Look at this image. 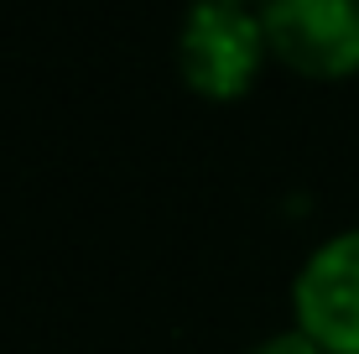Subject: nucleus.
Segmentation results:
<instances>
[{"label":"nucleus","instance_id":"nucleus-1","mask_svg":"<svg viewBox=\"0 0 359 354\" xmlns=\"http://www.w3.org/2000/svg\"><path fill=\"white\" fill-rule=\"evenodd\" d=\"M271 57L266 21L255 6H224V0H193L177 32V68L193 94L203 100H240L261 63Z\"/></svg>","mask_w":359,"mask_h":354},{"label":"nucleus","instance_id":"nucleus-5","mask_svg":"<svg viewBox=\"0 0 359 354\" xmlns=\"http://www.w3.org/2000/svg\"><path fill=\"white\" fill-rule=\"evenodd\" d=\"M224 6H255V0H224Z\"/></svg>","mask_w":359,"mask_h":354},{"label":"nucleus","instance_id":"nucleus-4","mask_svg":"<svg viewBox=\"0 0 359 354\" xmlns=\"http://www.w3.org/2000/svg\"><path fill=\"white\" fill-rule=\"evenodd\" d=\"M250 354H323V349H318L302 328H281V334H266Z\"/></svg>","mask_w":359,"mask_h":354},{"label":"nucleus","instance_id":"nucleus-3","mask_svg":"<svg viewBox=\"0 0 359 354\" xmlns=\"http://www.w3.org/2000/svg\"><path fill=\"white\" fill-rule=\"evenodd\" d=\"M271 57L302 79L359 73V0H261Z\"/></svg>","mask_w":359,"mask_h":354},{"label":"nucleus","instance_id":"nucleus-2","mask_svg":"<svg viewBox=\"0 0 359 354\" xmlns=\"http://www.w3.org/2000/svg\"><path fill=\"white\" fill-rule=\"evenodd\" d=\"M292 328L323 354H359V224L328 235L292 282Z\"/></svg>","mask_w":359,"mask_h":354}]
</instances>
